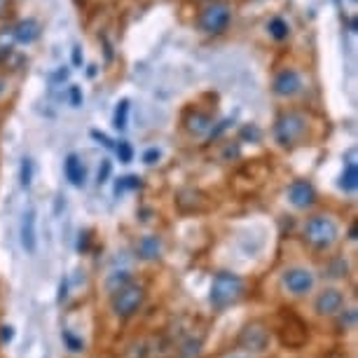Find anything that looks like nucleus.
Instances as JSON below:
<instances>
[{
	"label": "nucleus",
	"mask_w": 358,
	"mask_h": 358,
	"mask_svg": "<svg viewBox=\"0 0 358 358\" xmlns=\"http://www.w3.org/2000/svg\"><path fill=\"white\" fill-rule=\"evenodd\" d=\"M246 293V283L241 279L239 274H232V272H218L213 276V283H211V305L213 309H222L236 305V302L244 297Z\"/></svg>",
	"instance_id": "1"
},
{
	"label": "nucleus",
	"mask_w": 358,
	"mask_h": 358,
	"mask_svg": "<svg viewBox=\"0 0 358 358\" xmlns=\"http://www.w3.org/2000/svg\"><path fill=\"white\" fill-rule=\"evenodd\" d=\"M307 117L297 110H286L274 122V138L281 148H295L307 138Z\"/></svg>",
	"instance_id": "2"
},
{
	"label": "nucleus",
	"mask_w": 358,
	"mask_h": 358,
	"mask_svg": "<svg viewBox=\"0 0 358 358\" xmlns=\"http://www.w3.org/2000/svg\"><path fill=\"white\" fill-rule=\"evenodd\" d=\"M337 234H340V229H337V222L330 215H314V218H309L305 222V229H302V239L314 251H328V248H333Z\"/></svg>",
	"instance_id": "3"
},
{
	"label": "nucleus",
	"mask_w": 358,
	"mask_h": 358,
	"mask_svg": "<svg viewBox=\"0 0 358 358\" xmlns=\"http://www.w3.org/2000/svg\"><path fill=\"white\" fill-rule=\"evenodd\" d=\"M276 335H279L283 347L302 349L309 340V328L293 309H281L279 321H276Z\"/></svg>",
	"instance_id": "4"
},
{
	"label": "nucleus",
	"mask_w": 358,
	"mask_h": 358,
	"mask_svg": "<svg viewBox=\"0 0 358 358\" xmlns=\"http://www.w3.org/2000/svg\"><path fill=\"white\" fill-rule=\"evenodd\" d=\"M232 24V5L225 0H211L206 8H201L197 17V26L206 36H222Z\"/></svg>",
	"instance_id": "5"
},
{
	"label": "nucleus",
	"mask_w": 358,
	"mask_h": 358,
	"mask_svg": "<svg viewBox=\"0 0 358 358\" xmlns=\"http://www.w3.org/2000/svg\"><path fill=\"white\" fill-rule=\"evenodd\" d=\"M113 314L117 319H131L141 312V307L145 305V288L141 283L129 281L122 286L117 293H113Z\"/></svg>",
	"instance_id": "6"
},
{
	"label": "nucleus",
	"mask_w": 358,
	"mask_h": 358,
	"mask_svg": "<svg viewBox=\"0 0 358 358\" xmlns=\"http://www.w3.org/2000/svg\"><path fill=\"white\" fill-rule=\"evenodd\" d=\"M314 283H316L314 272H309V269H305V267L286 269L283 276H281V286L286 288L290 295H295V297H302V295L312 293Z\"/></svg>",
	"instance_id": "7"
},
{
	"label": "nucleus",
	"mask_w": 358,
	"mask_h": 358,
	"mask_svg": "<svg viewBox=\"0 0 358 358\" xmlns=\"http://www.w3.org/2000/svg\"><path fill=\"white\" fill-rule=\"evenodd\" d=\"M269 344V330L265 323L260 321H251L248 326L241 330L239 335V347L244 351H253V354H260L265 351Z\"/></svg>",
	"instance_id": "8"
},
{
	"label": "nucleus",
	"mask_w": 358,
	"mask_h": 358,
	"mask_svg": "<svg viewBox=\"0 0 358 358\" xmlns=\"http://www.w3.org/2000/svg\"><path fill=\"white\" fill-rule=\"evenodd\" d=\"M300 90H302V78L295 69H283V71L276 73L274 80H272V92L276 94V96L290 99V96H295Z\"/></svg>",
	"instance_id": "9"
},
{
	"label": "nucleus",
	"mask_w": 358,
	"mask_h": 358,
	"mask_svg": "<svg viewBox=\"0 0 358 358\" xmlns=\"http://www.w3.org/2000/svg\"><path fill=\"white\" fill-rule=\"evenodd\" d=\"M288 201L293 204L295 208H312L316 204V190L309 180H295L290 183L288 187Z\"/></svg>",
	"instance_id": "10"
},
{
	"label": "nucleus",
	"mask_w": 358,
	"mask_h": 358,
	"mask_svg": "<svg viewBox=\"0 0 358 358\" xmlns=\"http://www.w3.org/2000/svg\"><path fill=\"white\" fill-rule=\"evenodd\" d=\"M40 36H43V24H40L36 17L19 19L15 24V29H12V38H15V43L19 45H33L36 40H40Z\"/></svg>",
	"instance_id": "11"
},
{
	"label": "nucleus",
	"mask_w": 358,
	"mask_h": 358,
	"mask_svg": "<svg viewBox=\"0 0 358 358\" xmlns=\"http://www.w3.org/2000/svg\"><path fill=\"white\" fill-rule=\"evenodd\" d=\"M342 305H344V295H342V290H337V288H323L319 293V297H316V302H314L316 312H319L321 316L340 314Z\"/></svg>",
	"instance_id": "12"
},
{
	"label": "nucleus",
	"mask_w": 358,
	"mask_h": 358,
	"mask_svg": "<svg viewBox=\"0 0 358 358\" xmlns=\"http://www.w3.org/2000/svg\"><path fill=\"white\" fill-rule=\"evenodd\" d=\"M183 124L187 134H192V136H204L213 127V115L206 110H199V108H192V110L185 113Z\"/></svg>",
	"instance_id": "13"
},
{
	"label": "nucleus",
	"mask_w": 358,
	"mask_h": 358,
	"mask_svg": "<svg viewBox=\"0 0 358 358\" xmlns=\"http://www.w3.org/2000/svg\"><path fill=\"white\" fill-rule=\"evenodd\" d=\"M64 173H66V180H69L71 185H76V187H83L85 185L87 169L83 164V159H80V155L71 152L69 157H66V162H64Z\"/></svg>",
	"instance_id": "14"
},
{
	"label": "nucleus",
	"mask_w": 358,
	"mask_h": 358,
	"mask_svg": "<svg viewBox=\"0 0 358 358\" xmlns=\"http://www.w3.org/2000/svg\"><path fill=\"white\" fill-rule=\"evenodd\" d=\"M22 246H24L29 253H36V246H38L36 208H29V211L24 213V220H22Z\"/></svg>",
	"instance_id": "15"
},
{
	"label": "nucleus",
	"mask_w": 358,
	"mask_h": 358,
	"mask_svg": "<svg viewBox=\"0 0 358 358\" xmlns=\"http://www.w3.org/2000/svg\"><path fill=\"white\" fill-rule=\"evenodd\" d=\"M136 253H138L141 260H148V262L157 260L159 255H162V239H159L157 234L141 236L138 244H136Z\"/></svg>",
	"instance_id": "16"
},
{
	"label": "nucleus",
	"mask_w": 358,
	"mask_h": 358,
	"mask_svg": "<svg viewBox=\"0 0 358 358\" xmlns=\"http://www.w3.org/2000/svg\"><path fill=\"white\" fill-rule=\"evenodd\" d=\"M340 187L344 192H354L358 187V169L354 159H349L347 164H344V171L340 176Z\"/></svg>",
	"instance_id": "17"
},
{
	"label": "nucleus",
	"mask_w": 358,
	"mask_h": 358,
	"mask_svg": "<svg viewBox=\"0 0 358 358\" xmlns=\"http://www.w3.org/2000/svg\"><path fill=\"white\" fill-rule=\"evenodd\" d=\"M267 31H269V36L276 40V43H283V40L290 38V24L283 17H272V19H269Z\"/></svg>",
	"instance_id": "18"
},
{
	"label": "nucleus",
	"mask_w": 358,
	"mask_h": 358,
	"mask_svg": "<svg viewBox=\"0 0 358 358\" xmlns=\"http://www.w3.org/2000/svg\"><path fill=\"white\" fill-rule=\"evenodd\" d=\"M129 99H122L117 101V106H115V113H113V127L117 131H124L127 124H129Z\"/></svg>",
	"instance_id": "19"
},
{
	"label": "nucleus",
	"mask_w": 358,
	"mask_h": 358,
	"mask_svg": "<svg viewBox=\"0 0 358 358\" xmlns=\"http://www.w3.org/2000/svg\"><path fill=\"white\" fill-rule=\"evenodd\" d=\"M136 187H141L138 176H122V178L115 183V194H122L127 190H136Z\"/></svg>",
	"instance_id": "20"
},
{
	"label": "nucleus",
	"mask_w": 358,
	"mask_h": 358,
	"mask_svg": "<svg viewBox=\"0 0 358 358\" xmlns=\"http://www.w3.org/2000/svg\"><path fill=\"white\" fill-rule=\"evenodd\" d=\"M33 171H36V166H33V159L31 157H24L22 159V166H19V180H22L24 187H29L33 183Z\"/></svg>",
	"instance_id": "21"
},
{
	"label": "nucleus",
	"mask_w": 358,
	"mask_h": 358,
	"mask_svg": "<svg viewBox=\"0 0 358 358\" xmlns=\"http://www.w3.org/2000/svg\"><path fill=\"white\" fill-rule=\"evenodd\" d=\"M62 340H64V344L69 347L73 354H80V351H85V342L80 340V337H76L71 333V330H64L62 333Z\"/></svg>",
	"instance_id": "22"
},
{
	"label": "nucleus",
	"mask_w": 358,
	"mask_h": 358,
	"mask_svg": "<svg viewBox=\"0 0 358 358\" xmlns=\"http://www.w3.org/2000/svg\"><path fill=\"white\" fill-rule=\"evenodd\" d=\"M115 152H117V157L122 164H129L134 159V148H131V143H127V141H120V145H115Z\"/></svg>",
	"instance_id": "23"
},
{
	"label": "nucleus",
	"mask_w": 358,
	"mask_h": 358,
	"mask_svg": "<svg viewBox=\"0 0 358 358\" xmlns=\"http://www.w3.org/2000/svg\"><path fill=\"white\" fill-rule=\"evenodd\" d=\"M131 279L129 276H127V272H120V274H113L110 279H108V290H110V293H117L120 288L122 286H127V283H129Z\"/></svg>",
	"instance_id": "24"
},
{
	"label": "nucleus",
	"mask_w": 358,
	"mask_h": 358,
	"mask_svg": "<svg viewBox=\"0 0 358 358\" xmlns=\"http://www.w3.org/2000/svg\"><path fill=\"white\" fill-rule=\"evenodd\" d=\"M69 101H71V106H73V108H80V106H83V90H80L78 85H71V87H69Z\"/></svg>",
	"instance_id": "25"
},
{
	"label": "nucleus",
	"mask_w": 358,
	"mask_h": 358,
	"mask_svg": "<svg viewBox=\"0 0 358 358\" xmlns=\"http://www.w3.org/2000/svg\"><path fill=\"white\" fill-rule=\"evenodd\" d=\"M83 62H85L83 47H80V45H73V50H71V64L76 66V69H83Z\"/></svg>",
	"instance_id": "26"
},
{
	"label": "nucleus",
	"mask_w": 358,
	"mask_h": 358,
	"mask_svg": "<svg viewBox=\"0 0 358 358\" xmlns=\"http://www.w3.org/2000/svg\"><path fill=\"white\" fill-rule=\"evenodd\" d=\"M260 136H262V134H260V129L255 124H246L244 129H241V138H251V141H255V143H258Z\"/></svg>",
	"instance_id": "27"
},
{
	"label": "nucleus",
	"mask_w": 358,
	"mask_h": 358,
	"mask_svg": "<svg viewBox=\"0 0 358 358\" xmlns=\"http://www.w3.org/2000/svg\"><path fill=\"white\" fill-rule=\"evenodd\" d=\"M159 157H162V152L157 150V148H148V150L143 152V162H145L148 166L157 164V162H159Z\"/></svg>",
	"instance_id": "28"
},
{
	"label": "nucleus",
	"mask_w": 358,
	"mask_h": 358,
	"mask_svg": "<svg viewBox=\"0 0 358 358\" xmlns=\"http://www.w3.org/2000/svg\"><path fill=\"white\" fill-rule=\"evenodd\" d=\"M110 162L108 159H103V164H101V169H99V183H106L108 180V176H110Z\"/></svg>",
	"instance_id": "29"
},
{
	"label": "nucleus",
	"mask_w": 358,
	"mask_h": 358,
	"mask_svg": "<svg viewBox=\"0 0 358 358\" xmlns=\"http://www.w3.org/2000/svg\"><path fill=\"white\" fill-rule=\"evenodd\" d=\"M354 323H356V312H354V309H349V312H347V321H340V328L342 330H349V328H354Z\"/></svg>",
	"instance_id": "30"
},
{
	"label": "nucleus",
	"mask_w": 358,
	"mask_h": 358,
	"mask_svg": "<svg viewBox=\"0 0 358 358\" xmlns=\"http://www.w3.org/2000/svg\"><path fill=\"white\" fill-rule=\"evenodd\" d=\"M92 138H96V141H101V145H106V148H115V145H113V141H110V138H108V136H106V134H101L99 129H94V131H92Z\"/></svg>",
	"instance_id": "31"
},
{
	"label": "nucleus",
	"mask_w": 358,
	"mask_h": 358,
	"mask_svg": "<svg viewBox=\"0 0 358 358\" xmlns=\"http://www.w3.org/2000/svg\"><path fill=\"white\" fill-rule=\"evenodd\" d=\"M0 330H3V333H0V342H10L12 337H15V328L12 326H3Z\"/></svg>",
	"instance_id": "32"
},
{
	"label": "nucleus",
	"mask_w": 358,
	"mask_h": 358,
	"mask_svg": "<svg viewBox=\"0 0 358 358\" xmlns=\"http://www.w3.org/2000/svg\"><path fill=\"white\" fill-rule=\"evenodd\" d=\"M101 40H103V47H106V59H108V62H113V47H110V43H108L106 36L101 38Z\"/></svg>",
	"instance_id": "33"
},
{
	"label": "nucleus",
	"mask_w": 358,
	"mask_h": 358,
	"mask_svg": "<svg viewBox=\"0 0 358 358\" xmlns=\"http://www.w3.org/2000/svg\"><path fill=\"white\" fill-rule=\"evenodd\" d=\"M10 12V0H0V17H5Z\"/></svg>",
	"instance_id": "34"
},
{
	"label": "nucleus",
	"mask_w": 358,
	"mask_h": 358,
	"mask_svg": "<svg viewBox=\"0 0 358 358\" xmlns=\"http://www.w3.org/2000/svg\"><path fill=\"white\" fill-rule=\"evenodd\" d=\"M66 78H69V69H66V66L62 71H57V76H52V80H66Z\"/></svg>",
	"instance_id": "35"
},
{
	"label": "nucleus",
	"mask_w": 358,
	"mask_h": 358,
	"mask_svg": "<svg viewBox=\"0 0 358 358\" xmlns=\"http://www.w3.org/2000/svg\"><path fill=\"white\" fill-rule=\"evenodd\" d=\"M96 73H99V66H87V76L90 78H96Z\"/></svg>",
	"instance_id": "36"
},
{
	"label": "nucleus",
	"mask_w": 358,
	"mask_h": 358,
	"mask_svg": "<svg viewBox=\"0 0 358 358\" xmlns=\"http://www.w3.org/2000/svg\"><path fill=\"white\" fill-rule=\"evenodd\" d=\"M349 29H351V33H356V31H358V22H356V17H351V19H349Z\"/></svg>",
	"instance_id": "37"
},
{
	"label": "nucleus",
	"mask_w": 358,
	"mask_h": 358,
	"mask_svg": "<svg viewBox=\"0 0 358 358\" xmlns=\"http://www.w3.org/2000/svg\"><path fill=\"white\" fill-rule=\"evenodd\" d=\"M220 358H246L244 354H225V356H220Z\"/></svg>",
	"instance_id": "38"
},
{
	"label": "nucleus",
	"mask_w": 358,
	"mask_h": 358,
	"mask_svg": "<svg viewBox=\"0 0 358 358\" xmlns=\"http://www.w3.org/2000/svg\"><path fill=\"white\" fill-rule=\"evenodd\" d=\"M87 3H90V0H76V5H78V8H85Z\"/></svg>",
	"instance_id": "39"
},
{
	"label": "nucleus",
	"mask_w": 358,
	"mask_h": 358,
	"mask_svg": "<svg viewBox=\"0 0 358 358\" xmlns=\"http://www.w3.org/2000/svg\"><path fill=\"white\" fill-rule=\"evenodd\" d=\"M3 92H5V80L0 78V94H3Z\"/></svg>",
	"instance_id": "40"
},
{
	"label": "nucleus",
	"mask_w": 358,
	"mask_h": 358,
	"mask_svg": "<svg viewBox=\"0 0 358 358\" xmlns=\"http://www.w3.org/2000/svg\"><path fill=\"white\" fill-rule=\"evenodd\" d=\"M333 3H335V5H342V0H333Z\"/></svg>",
	"instance_id": "41"
},
{
	"label": "nucleus",
	"mask_w": 358,
	"mask_h": 358,
	"mask_svg": "<svg viewBox=\"0 0 358 358\" xmlns=\"http://www.w3.org/2000/svg\"><path fill=\"white\" fill-rule=\"evenodd\" d=\"M351 3H354V5H356V3H358V0H351Z\"/></svg>",
	"instance_id": "42"
}]
</instances>
